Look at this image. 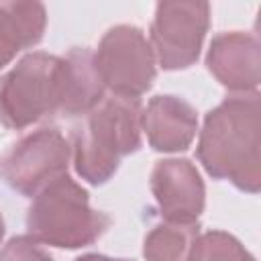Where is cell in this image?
I'll return each instance as SVG.
<instances>
[{
    "instance_id": "cell-14",
    "label": "cell",
    "mask_w": 261,
    "mask_h": 261,
    "mask_svg": "<svg viewBox=\"0 0 261 261\" xmlns=\"http://www.w3.org/2000/svg\"><path fill=\"white\" fill-rule=\"evenodd\" d=\"M190 261H255V257L232 234L208 230L198 234Z\"/></svg>"
},
{
    "instance_id": "cell-8",
    "label": "cell",
    "mask_w": 261,
    "mask_h": 261,
    "mask_svg": "<svg viewBox=\"0 0 261 261\" xmlns=\"http://www.w3.org/2000/svg\"><path fill=\"white\" fill-rule=\"evenodd\" d=\"M151 192L167 222H196L204 210V181L188 159L157 161L151 171Z\"/></svg>"
},
{
    "instance_id": "cell-2",
    "label": "cell",
    "mask_w": 261,
    "mask_h": 261,
    "mask_svg": "<svg viewBox=\"0 0 261 261\" xmlns=\"http://www.w3.org/2000/svg\"><path fill=\"white\" fill-rule=\"evenodd\" d=\"M141 116L139 100L114 94L84 114L82 122L71 128L77 175L92 186L106 184L116 173L120 159L141 147Z\"/></svg>"
},
{
    "instance_id": "cell-13",
    "label": "cell",
    "mask_w": 261,
    "mask_h": 261,
    "mask_svg": "<svg viewBox=\"0 0 261 261\" xmlns=\"http://www.w3.org/2000/svg\"><path fill=\"white\" fill-rule=\"evenodd\" d=\"M200 234L198 222H161L149 230L143 245L147 261H190Z\"/></svg>"
},
{
    "instance_id": "cell-1",
    "label": "cell",
    "mask_w": 261,
    "mask_h": 261,
    "mask_svg": "<svg viewBox=\"0 0 261 261\" xmlns=\"http://www.w3.org/2000/svg\"><path fill=\"white\" fill-rule=\"evenodd\" d=\"M261 104L259 94H237L204 118L198 159L204 169L234 188L257 194L261 188Z\"/></svg>"
},
{
    "instance_id": "cell-16",
    "label": "cell",
    "mask_w": 261,
    "mask_h": 261,
    "mask_svg": "<svg viewBox=\"0 0 261 261\" xmlns=\"http://www.w3.org/2000/svg\"><path fill=\"white\" fill-rule=\"evenodd\" d=\"M75 261H128V259H114V257H106V255H98V253H90V255H84Z\"/></svg>"
},
{
    "instance_id": "cell-4",
    "label": "cell",
    "mask_w": 261,
    "mask_h": 261,
    "mask_svg": "<svg viewBox=\"0 0 261 261\" xmlns=\"http://www.w3.org/2000/svg\"><path fill=\"white\" fill-rule=\"evenodd\" d=\"M65 96L63 57L35 51L0 77V122L24 128L45 116L61 114Z\"/></svg>"
},
{
    "instance_id": "cell-5",
    "label": "cell",
    "mask_w": 261,
    "mask_h": 261,
    "mask_svg": "<svg viewBox=\"0 0 261 261\" xmlns=\"http://www.w3.org/2000/svg\"><path fill=\"white\" fill-rule=\"evenodd\" d=\"M100 77L114 96L139 100L155 80V53L145 33L133 24L112 27L94 53Z\"/></svg>"
},
{
    "instance_id": "cell-11",
    "label": "cell",
    "mask_w": 261,
    "mask_h": 261,
    "mask_svg": "<svg viewBox=\"0 0 261 261\" xmlns=\"http://www.w3.org/2000/svg\"><path fill=\"white\" fill-rule=\"evenodd\" d=\"M65 96L61 114L82 116L104 100V82L100 77L96 57L90 49L73 47L65 57Z\"/></svg>"
},
{
    "instance_id": "cell-12",
    "label": "cell",
    "mask_w": 261,
    "mask_h": 261,
    "mask_svg": "<svg viewBox=\"0 0 261 261\" xmlns=\"http://www.w3.org/2000/svg\"><path fill=\"white\" fill-rule=\"evenodd\" d=\"M47 12L41 2H0V69L20 49L43 39Z\"/></svg>"
},
{
    "instance_id": "cell-17",
    "label": "cell",
    "mask_w": 261,
    "mask_h": 261,
    "mask_svg": "<svg viewBox=\"0 0 261 261\" xmlns=\"http://www.w3.org/2000/svg\"><path fill=\"white\" fill-rule=\"evenodd\" d=\"M2 237H4V220H2V214H0V243H2Z\"/></svg>"
},
{
    "instance_id": "cell-3",
    "label": "cell",
    "mask_w": 261,
    "mask_h": 261,
    "mask_svg": "<svg viewBox=\"0 0 261 261\" xmlns=\"http://www.w3.org/2000/svg\"><path fill=\"white\" fill-rule=\"evenodd\" d=\"M110 222L112 218L106 212L90 206L88 192L67 173L35 194L27 212L29 237L61 249L92 245L106 232Z\"/></svg>"
},
{
    "instance_id": "cell-7",
    "label": "cell",
    "mask_w": 261,
    "mask_h": 261,
    "mask_svg": "<svg viewBox=\"0 0 261 261\" xmlns=\"http://www.w3.org/2000/svg\"><path fill=\"white\" fill-rule=\"evenodd\" d=\"M71 147L57 128H41L20 139L2 159L4 181L22 196L39 194L47 184L67 173Z\"/></svg>"
},
{
    "instance_id": "cell-9",
    "label": "cell",
    "mask_w": 261,
    "mask_h": 261,
    "mask_svg": "<svg viewBox=\"0 0 261 261\" xmlns=\"http://www.w3.org/2000/svg\"><path fill=\"white\" fill-rule=\"evenodd\" d=\"M206 65L228 90L239 94L255 92L261 80V49L251 33H220L212 39Z\"/></svg>"
},
{
    "instance_id": "cell-6",
    "label": "cell",
    "mask_w": 261,
    "mask_h": 261,
    "mask_svg": "<svg viewBox=\"0 0 261 261\" xmlns=\"http://www.w3.org/2000/svg\"><path fill=\"white\" fill-rule=\"evenodd\" d=\"M210 24V4L198 0L159 2L151 24V49L163 69L196 63Z\"/></svg>"
},
{
    "instance_id": "cell-15",
    "label": "cell",
    "mask_w": 261,
    "mask_h": 261,
    "mask_svg": "<svg viewBox=\"0 0 261 261\" xmlns=\"http://www.w3.org/2000/svg\"><path fill=\"white\" fill-rule=\"evenodd\" d=\"M0 261H53L33 237H12L0 251Z\"/></svg>"
},
{
    "instance_id": "cell-10",
    "label": "cell",
    "mask_w": 261,
    "mask_h": 261,
    "mask_svg": "<svg viewBox=\"0 0 261 261\" xmlns=\"http://www.w3.org/2000/svg\"><path fill=\"white\" fill-rule=\"evenodd\" d=\"M141 126L155 151L175 153L192 145L198 130V116L184 98L165 94L149 100L141 116Z\"/></svg>"
}]
</instances>
